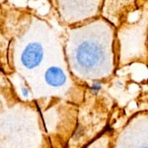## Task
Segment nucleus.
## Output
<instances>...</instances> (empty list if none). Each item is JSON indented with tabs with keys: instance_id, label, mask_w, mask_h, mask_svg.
I'll return each mask as SVG.
<instances>
[{
	"instance_id": "f257e3e1",
	"label": "nucleus",
	"mask_w": 148,
	"mask_h": 148,
	"mask_svg": "<svg viewBox=\"0 0 148 148\" xmlns=\"http://www.w3.org/2000/svg\"><path fill=\"white\" fill-rule=\"evenodd\" d=\"M42 59V47L40 44L32 42L25 47L21 56V62L24 67L32 69L37 67Z\"/></svg>"
},
{
	"instance_id": "f03ea898",
	"label": "nucleus",
	"mask_w": 148,
	"mask_h": 148,
	"mask_svg": "<svg viewBox=\"0 0 148 148\" xmlns=\"http://www.w3.org/2000/svg\"><path fill=\"white\" fill-rule=\"evenodd\" d=\"M45 80L51 87H59L65 83L66 75L61 68L57 66H51L45 73Z\"/></svg>"
},
{
	"instance_id": "7ed1b4c3",
	"label": "nucleus",
	"mask_w": 148,
	"mask_h": 148,
	"mask_svg": "<svg viewBox=\"0 0 148 148\" xmlns=\"http://www.w3.org/2000/svg\"><path fill=\"white\" fill-rule=\"evenodd\" d=\"M92 87H93V89H96V90H99V89H100V88H101V85H100V84H98V83H95V84H94V85H93V86H92Z\"/></svg>"
},
{
	"instance_id": "20e7f679",
	"label": "nucleus",
	"mask_w": 148,
	"mask_h": 148,
	"mask_svg": "<svg viewBox=\"0 0 148 148\" xmlns=\"http://www.w3.org/2000/svg\"><path fill=\"white\" fill-rule=\"evenodd\" d=\"M22 90H23V94H24V96H27L28 94H27V91H26V89H24V88H23Z\"/></svg>"
}]
</instances>
